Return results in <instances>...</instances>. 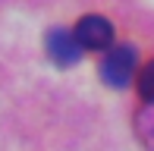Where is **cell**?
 I'll return each instance as SVG.
<instances>
[{
	"label": "cell",
	"instance_id": "obj_5",
	"mask_svg": "<svg viewBox=\"0 0 154 151\" xmlns=\"http://www.w3.org/2000/svg\"><path fill=\"white\" fill-rule=\"evenodd\" d=\"M138 94L145 98V104H154V60L138 72Z\"/></svg>",
	"mask_w": 154,
	"mask_h": 151
},
{
	"label": "cell",
	"instance_id": "obj_3",
	"mask_svg": "<svg viewBox=\"0 0 154 151\" xmlns=\"http://www.w3.org/2000/svg\"><path fill=\"white\" fill-rule=\"evenodd\" d=\"M47 57L57 66H72V63H79L82 47H79V41H75L72 32L54 29V32H47Z\"/></svg>",
	"mask_w": 154,
	"mask_h": 151
},
{
	"label": "cell",
	"instance_id": "obj_2",
	"mask_svg": "<svg viewBox=\"0 0 154 151\" xmlns=\"http://www.w3.org/2000/svg\"><path fill=\"white\" fill-rule=\"evenodd\" d=\"M75 41L82 51H107L113 44V25L104 16H82L75 22Z\"/></svg>",
	"mask_w": 154,
	"mask_h": 151
},
{
	"label": "cell",
	"instance_id": "obj_1",
	"mask_svg": "<svg viewBox=\"0 0 154 151\" xmlns=\"http://www.w3.org/2000/svg\"><path fill=\"white\" fill-rule=\"evenodd\" d=\"M135 60H138L135 47H129V44L113 47L101 63V79L110 88H126L132 82V76H135Z\"/></svg>",
	"mask_w": 154,
	"mask_h": 151
},
{
	"label": "cell",
	"instance_id": "obj_4",
	"mask_svg": "<svg viewBox=\"0 0 154 151\" xmlns=\"http://www.w3.org/2000/svg\"><path fill=\"white\" fill-rule=\"evenodd\" d=\"M135 132H138V139H142V145L148 151H154V104H145L142 110H138Z\"/></svg>",
	"mask_w": 154,
	"mask_h": 151
}]
</instances>
